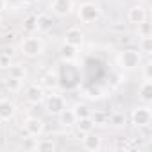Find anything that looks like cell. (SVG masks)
<instances>
[{
	"label": "cell",
	"instance_id": "6da1fadb",
	"mask_svg": "<svg viewBox=\"0 0 152 152\" xmlns=\"http://www.w3.org/2000/svg\"><path fill=\"white\" fill-rule=\"evenodd\" d=\"M18 50L27 59H38V57H41L45 54V41L38 34H29L20 41Z\"/></svg>",
	"mask_w": 152,
	"mask_h": 152
},
{
	"label": "cell",
	"instance_id": "7a4b0ae2",
	"mask_svg": "<svg viewBox=\"0 0 152 152\" xmlns=\"http://www.w3.org/2000/svg\"><path fill=\"white\" fill-rule=\"evenodd\" d=\"M143 63V54L138 48H124L116 56V64L124 72H134L141 66Z\"/></svg>",
	"mask_w": 152,
	"mask_h": 152
},
{
	"label": "cell",
	"instance_id": "3957f363",
	"mask_svg": "<svg viewBox=\"0 0 152 152\" xmlns=\"http://www.w3.org/2000/svg\"><path fill=\"white\" fill-rule=\"evenodd\" d=\"M100 16H102V9L95 2H83L77 7V20L81 23H88V25L95 23L100 20Z\"/></svg>",
	"mask_w": 152,
	"mask_h": 152
},
{
	"label": "cell",
	"instance_id": "277c9868",
	"mask_svg": "<svg viewBox=\"0 0 152 152\" xmlns=\"http://www.w3.org/2000/svg\"><path fill=\"white\" fill-rule=\"evenodd\" d=\"M131 124L138 129H148L152 124V109L148 104L136 106L131 111Z\"/></svg>",
	"mask_w": 152,
	"mask_h": 152
},
{
	"label": "cell",
	"instance_id": "5b68a950",
	"mask_svg": "<svg viewBox=\"0 0 152 152\" xmlns=\"http://www.w3.org/2000/svg\"><path fill=\"white\" fill-rule=\"evenodd\" d=\"M43 102H45V109H47V113L52 115V116H57L61 111L66 109V99H64L63 95H59V93L45 95Z\"/></svg>",
	"mask_w": 152,
	"mask_h": 152
},
{
	"label": "cell",
	"instance_id": "8992f818",
	"mask_svg": "<svg viewBox=\"0 0 152 152\" xmlns=\"http://www.w3.org/2000/svg\"><path fill=\"white\" fill-rule=\"evenodd\" d=\"M23 131L29 138H39L45 132V122L39 116H27L23 122Z\"/></svg>",
	"mask_w": 152,
	"mask_h": 152
},
{
	"label": "cell",
	"instance_id": "52a82bcc",
	"mask_svg": "<svg viewBox=\"0 0 152 152\" xmlns=\"http://www.w3.org/2000/svg\"><path fill=\"white\" fill-rule=\"evenodd\" d=\"M23 95H25V100H27V102L38 106V104H41L43 99H45V88H43L39 83H31V84L25 86Z\"/></svg>",
	"mask_w": 152,
	"mask_h": 152
},
{
	"label": "cell",
	"instance_id": "ba28073f",
	"mask_svg": "<svg viewBox=\"0 0 152 152\" xmlns=\"http://www.w3.org/2000/svg\"><path fill=\"white\" fill-rule=\"evenodd\" d=\"M50 13L59 16V18H64L68 15H72L73 11V2L72 0H50V6H48Z\"/></svg>",
	"mask_w": 152,
	"mask_h": 152
},
{
	"label": "cell",
	"instance_id": "9c48e42d",
	"mask_svg": "<svg viewBox=\"0 0 152 152\" xmlns=\"http://www.w3.org/2000/svg\"><path fill=\"white\" fill-rule=\"evenodd\" d=\"M16 116V104L9 99H0V122H11Z\"/></svg>",
	"mask_w": 152,
	"mask_h": 152
},
{
	"label": "cell",
	"instance_id": "30bf717a",
	"mask_svg": "<svg viewBox=\"0 0 152 152\" xmlns=\"http://www.w3.org/2000/svg\"><path fill=\"white\" fill-rule=\"evenodd\" d=\"M145 20H147V9L141 4H134V6L129 7V11H127V22L129 23L138 25V23H141Z\"/></svg>",
	"mask_w": 152,
	"mask_h": 152
},
{
	"label": "cell",
	"instance_id": "8fae6325",
	"mask_svg": "<svg viewBox=\"0 0 152 152\" xmlns=\"http://www.w3.org/2000/svg\"><path fill=\"white\" fill-rule=\"evenodd\" d=\"M81 140H83V148H86L90 152H99L102 148V138L99 134H95L93 131L91 132H86Z\"/></svg>",
	"mask_w": 152,
	"mask_h": 152
},
{
	"label": "cell",
	"instance_id": "7c38bea8",
	"mask_svg": "<svg viewBox=\"0 0 152 152\" xmlns=\"http://www.w3.org/2000/svg\"><path fill=\"white\" fill-rule=\"evenodd\" d=\"M64 43L81 48L83 43H84V32H83L79 27H70V29L64 32Z\"/></svg>",
	"mask_w": 152,
	"mask_h": 152
},
{
	"label": "cell",
	"instance_id": "4fadbf2b",
	"mask_svg": "<svg viewBox=\"0 0 152 152\" xmlns=\"http://www.w3.org/2000/svg\"><path fill=\"white\" fill-rule=\"evenodd\" d=\"M138 97L143 104L152 102V79H143L141 84L138 86Z\"/></svg>",
	"mask_w": 152,
	"mask_h": 152
},
{
	"label": "cell",
	"instance_id": "5bb4252c",
	"mask_svg": "<svg viewBox=\"0 0 152 152\" xmlns=\"http://www.w3.org/2000/svg\"><path fill=\"white\" fill-rule=\"evenodd\" d=\"M34 150H39V152H54L57 148V143L52 140V138H36L34 145H32Z\"/></svg>",
	"mask_w": 152,
	"mask_h": 152
},
{
	"label": "cell",
	"instance_id": "9a60e30c",
	"mask_svg": "<svg viewBox=\"0 0 152 152\" xmlns=\"http://www.w3.org/2000/svg\"><path fill=\"white\" fill-rule=\"evenodd\" d=\"M77 54H79V48L73 47V45H68V43H63L61 48H59V56L64 63H72L77 59Z\"/></svg>",
	"mask_w": 152,
	"mask_h": 152
},
{
	"label": "cell",
	"instance_id": "2e32d148",
	"mask_svg": "<svg viewBox=\"0 0 152 152\" xmlns=\"http://www.w3.org/2000/svg\"><path fill=\"white\" fill-rule=\"evenodd\" d=\"M75 125H77V132H79V136H81V138H83L86 132H91V131H95V127H97L91 116H86V118H81V120H77V122H75Z\"/></svg>",
	"mask_w": 152,
	"mask_h": 152
},
{
	"label": "cell",
	"instance_id": "e0dca14e",
	"mask_svg": "<svg viewBox=\"0 0 152 152\" xmlns=\"http://www.w3.org/2000/svg\"><path fill=\"white\" fill-rule=\"evenodd\" d=\"M72 111H73V115H75V118H77V120L86 118V116H91V113H93V109L86 102H75L72 106Z\"/></svg>",
	"mask_w": 152,
	"mask_h": 152
},
{
	"label": "cell",
	"instance_id": "ac0fdd59",
	"mask_svg": "<svg viewBox=\"0 0 152 152\" xmlns=\"http://www.w3.org/2000/svg\"><path fill=\"white\" fill-rule=\"evenodd\" d=\"M57 118H59V124H61L63 127H72V125H75V122H77V118H75L72 107H70V109L66 107L64 111H61V113L57 115Z\"/></svg>",
	"mask_w": 152,
	"mask_h": 152
},
{
	"label": "cell",
	"instance_id": "d6986e66",
	"mask_svg": "<svg viewBox=\"0 0 152 152\" xmlns=\"http://www.w3.org/2000/svg\"><path fill=\"white\" fill-rule=\"evenodd\" d=\"M9 77L20 79V81L25 83V79H27V68L23 64H11L9 66Z\"/></svg>",
	"mask_w": 152,
	"mask_h": 152
},
{
	"label": "cell",
	"instance_id": "ffe728a7",
	"mask_svg": "<svg viewBox=\"0 0 152 152\" xmlns=\"http://www.w3.org/2000/svg\"><path fill=\"white\" fill-rule=\"evenodd\" d=\"M54 25V20L50 15H39L38 16V32H47Z\"/></svg>",
	"mask_w": 152,
	"mask_h": 152
},
{
	"label": "cell",
	"instance_id": "44dd1931",
	"mask_svg": "<svg viewBox=\"0 0 152 152\" xmlns=\"http://www.w3.org/2000/svg\"><path fill=\"white\" fill-rule=\"evenodd\" d=\"M138 50L143 56H150L152 54V36H141L138 41Z\"/></svg>",
	"mask_w": 152,
	"mask_h": 152
},
{
	"label": "cell",
	"instance_id": "7402d4cb",
	"mask_svg": "<svg viewBox=\"0 0 152 152\" xmlns=\"http://www.w3.org/2000/svg\"><path fill=\"white\" fill-rule=\"evenodd\" d=\"M23 23H25V25H23V29H25L29 34H34V32H38V16H36V15H31V16H27Z\"/></svg>",
	"mask_w": 152,
	"mask_h": 152
},
{
	"label": "cell",
	"instance_id": "603a6c76",
	"mask_svg": "<svg viewBox=\"0 0 152 152\" xmlns=\"http://www.w3.org/2000/svg\"><path fill=\"white\" fill-rule=\"evenodd\" d=\"M43 88L47 86V88H50V90H54V88H57L59 86V79H57V73H47L45 77H43V84H41Z\"/></svg>",
	"mask_w": 152,
	"mask_h": 152
},
{
	"label": "cell",
	"instance_id": "cb8c5ba5",
	"mask_svg": "<svg viewBox=\"0 0 152 152\" xmlns=\"http://www.w3.org/2000/svg\"><path fill=\"white\" fill-rule=\"evenodd\" d=\"M136 32H138V38H141V36H152V27L145 20V22H141V23L136 25Z\"/></svg>",
	"mask_w": 152,
	"mask_h": 152
},
{
	"label": "cell",
	"instance_id": "d4e9b609",
	"mask_svg": "<svg viewBox=\"0 0 152 152\" xmlns=\"http://www.w3.org/2000/svg\"><path fill=\"white\" fill-rule=\"evenodd\" d=\"M22 86H23V81H20V79H15V77L6 79V88L9 91H20Z\"/></svg>",
	"mask_w": 152,
	"mask_h": 152
},
{
	"label": "cell",
	"instance_id": "484cf974",
	"mask_svg": "<svg viewBox=\"0 0 152 152\" xmlns=\"http://www.w3.org/2000/svg\"><path fill=\"white\" fill-rule=\"evenodd\" d=\"M107 124H111L115 127H122V125H125V116L124 115H113V116H109Z\"/></svg>",
	"mask_w": 152,
	"mask_h": 152
},
{
	"label": "cell",
	"instance_id": "4316f807",
	"mask_svg": "<svg viewBox=\"0 0 152 152\" xmlns=\"http://www.w3.org/2000/svg\"><path fill=\"white\" fill-rule=\"evenodd\" d=\"M91 118H93V122H95V125H104V124H107L109 122V116H106L104 113H91Z\"/></svg>",
	"mask_w": 152,
	"mask_h": 152
},
{
	"label": "cell",
	"instance_id": "83f0119b",
	"mask_svg": "<svg viewBox=\"0 0 152 152\" xmlns=\"http://www.w3.org/2000/svg\"><path fill=\"white\" fill-rule=\"evenodd\" d=\"M141 73H143V79H152V73H150V68H152V63L150 61H147L145 64L141 63Z\"/></svg>",
	"mask_w": 152,
	"mask_h": 152
},
{
	"label": "cell",
	"instance_id": "f1b7e54d",
	"mask_svg": "<svg viewBox=\"0 0 152 152\" xmlns=\"http://www.w3.org/2000/svg\"><path fill=\"white\" fill-rule=\"evenodd\" d=\"M9 66H11V56L2 52V56H0V68H9Z\"/></svg>",
	"mask_w": 152,
	"mask_h": 152
},
{
	"label": "cell",
	"instance_id": "f546056e",
	"mask_svg": "<svg viewBox=\"0 0 152 152\" xmlns=\"http://www.w3.org/2000/svg\"><path fill=\"white\" fill-rule=\"evenodd\" d=\"M7 9V0H0V13H4Z\"/></svg>",
	"mask_w": 152,
	"mask_h": 152
},
{
	"label": "cell",
	"instance_id": "4dcf8cb0",
	"mask_svg": "<svg viewBox=\"0 0 152 152\" xmlns=\"http://www.w3.org/2000/svg\"><path fill=\"white\" fill-rule=\"evenodd\" d=\"M20 2H23V4H34L36 0H20Z\"/></svg>",
	"mask_w": 152,
	"mask_h": 152
}]
</instances>
